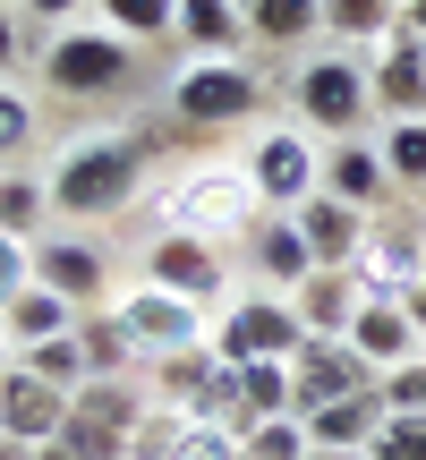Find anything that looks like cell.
<instances>
[{
	"label": "cell",
	"mask_w": 426,
	"mask_h": 460,
	"mask_svg": "<svg viewBox=\"0 0 426 460\" xmlns=\"http://www.w3.org/2000/svg\"><path fill=\"white\" fill-rule=\"evenodd\" d=\"M137 180H146V146L137 137H77V146L51 163V214L68 222H111L120 205L137 197Z\"/></svg>",
	"instance_id": "cell-1"
},
{
	"label": "cell",
	"mask_w": 426,
	"mask_h": 460,
	"mask_svg": "<svg viewBox=\"0 0 426 460\" xmlns=\"http://www.w3.org/2000/svg\"><path fill=\"white\" fill-rule=\"evenodd\" d=\"M290 102H298V128L307 137H359L367 111H376V94H367V60L359 51H315V60H298L290 77Z\"/></svg>",
	"instance_id": "cell-2"
},
{
	"label": "cell",
	"mask_w": 426,
	"mask_h": 460,
	"mask_svg": "<svg viewBox=\"0 0 426 460\" xmlns=\"http://www.w3.org/2000/svg\"><path fill=\"white\" fill-rule=\"evenodd\" d=\"M256 222H264V197H256V180H247V163H205L163 197V230H197V239L239 230L247 239Z\"/></svg>",
	"instance_id": "cell-3"
},
{
	"label": "cell",
	"mask_w": 426,
	"mask_h": 460,
	"mask_svg": "<svg viewBox=\"0 0 426 460\" xmlns=\"http://www.w3.org/2000/svg\"><path fill=\"white\" fill-rule=\"evenodd\" d=\"M137 418H146L137 384H129V376H94L85 393H68V427H60V444L77 452V460H129Z\"/></svg>",
	"instance_id": "cell-4"
},
{
	"label": "cell",
	"mask_w": 426,
	"mask_h": 460,
	"mask_svg": "<svg viewBox=\"0 0 426 460\" xmlns=\"http://www.w3.org/2000/svg\"><path fill=\"white\" fill-rule=\"evenodd\" d=\"M129 68H137V43H120L111 26H68V34H51V51H43V85L51 94H120L129 85Z\"/></svg>",
	"instance_id": "cell-5"
},
{
	"label": "cell",
	"mask_w": 426,
	"mask_h": 460,
	"mask_svg": "<svg viewBox=\"0 0 426 460\" xmlns=\"http://www.w3.org/2000/svg\"><path fill=\"white\" fill-rule=\"evenodd\" d=\"M350 281L367 298H410L426 281V214H376L350 256Z\"/></svg>",
	"instance_id": "cell-6"
},
{
	"label": "cell",
	"mask_w": 426,
	"mask_h": 460,
	"mask_svg": "<svg viewBox=\"0 0 426 460\" xmlns=\"http://www.w3.org/2000/svg\"><path fill=\"white\" fill-rule=\"evenodd\" d=\"M298 341H307V324H298V307L281 290H256V298H230L222 324H213V358L230 367H256V358H298Z\"/></svg>",
	"instance_id": "cell-7"
},
{
	"label": "cell",
	"mask_w": 426,
	"mask_h": 460,
	"mask_svg": "<svg viewBox=\"0 0 426 460\" xmlns=\"http://www.w3.org/2000/svg\"><path fill=\"white\" fill-rule=\"evenodd\" d=\"M111 315L129 324L137 358H180V349H205V341H213V324H205L197 298H171V290H154V281L120 290V298H111Z\"/></svg>",
	"instance_id": "cell-8"
},
{
	"label": "cell",
	"mask_w": 426,
	"mask_h": 460,
	"mask_svg": "<svg viewBox=\"0 0 426 460\" xmlns=\"http://www.w3.org/2000/svg\"><path fill=\"white\" fill-rule=\"evenodd\" d=\"M256 102H264V85L247 60H188L180 85H171V119H188V128H239Z\"/></svg>",
	"instance_id": "cell-9"
},
{
	"label": "cell",
	"mask_w": 426,
	"mask_h": 460,
	"mask_svg": "<svg viewBox=\"0 0 426 460\" xmlns=\"http://www.w3.org/2000/svg\"><path fill=\"white\" fill-rule=\"evenodd\" d=\"M247 180H256V197L273 205V214H298V205L324 188V154H315L307 128H264L256 146H247Z\"/></svg>",
	"instance_id": "cell-10"
},
{
	"label": "cell",
	"mask_w": 426,
	"mask_h": 460,
	"mask_svg": "<svg viewBox=\"0 0 426 460\" xmlns=\"http://www.w3.org/2000/svg\"><path fill=\"white\" fill-rule=\"evenodd\" d=\"M146 281L154 290H171V298H222L230 290V256H222V239H197V230H163V239L146 247Z\"/></svg>",
	"instance_id": "cell-11"
},
{
	"label": "cell",
	"mask_w": 426,
	"mask_h": 460,
	"mask_svg": "<svg viewBox=\"0 0 426 460\" xmlns=\"http://www.w3.org/2000/svg\"><path fill=\"white\" fill-rule=\"evenodd\" d=\"M290 384H298V410L290 418H307V410H324V401H350V393H376V367L359 358L350 341H324V332H307L298 341V358H290Z\"/></svg>",
	"instance_id": "cell-12"
},
{
	"label": "cell",
	"mask_w": 426,
	"mask_h": 460,
	"mask_svg": "<svg viewBox=\"0 0 426 460\" xmlns=\"http://www.w3.org/2000/svg\"><path fill=\"white\" fill-rule=\"evenodd\" d=\"M34 281H43L51 298H68V307H111V264H102L94 239H34Z\"/></svg>",
	"instance_id": "cell-13"
},
{
	"label": "cell",
	"mask_w": 426,
	"mask_h": 460,
	"mask_svg": "<svg viewBox=\"0 0 426 460\" xmlns=\"http://www.w3.org/2000/svg\"><path fill=\"white\" fill-rule=\"evenodd\" d=\"M129 460H239V435L213 427V418H188V410H163V401H154V410L137 418Z\"/></svg>",
	"instance_id": "cell-14"
},
{
	"label": "cell",
	"mask_w": 426,
	"mask_h": 460,
	"mask_svg": "<svg viewBox=\"0 0 426 460\" xmlns=\"http://www.w3.org/2000/svg\"><path fill=\"white\" fill-rule=\"evenodd\" d=\"M367 94H376L384 119H426V43L418 34H384L376 51H367Z\"/></svg>",
	"instance_id": "cell-15"
},
{
	"label": "cell",
	"mask_w": 426,
	"mask_h": 460,
	"mask_svg": "<svg viewBox=\"0 0 426 460\" xmlns=\"http://www.w3.org/2000/svg\"><path fill=\"white\" fill-rule=\"evenodd\" d=\"M68 427V393H51V384H34L26 367H0V435H17V444H60Z\"/></svg>",
	"instance_id": "cell-16"
},
{
	"label": "cell",
	"mask_w": 426,
	"mask_h": 460,
	"mask_svg": "<svg viewBox=\"0 0 426 460\" xmlns=\"http://www.w3.org/2000/svg\"><path fill=\"white\" fill-rule=\"evenodd\" d=\"M342 341L359 349L376 376H393V367H410L418 349H426V332L410 324V307H401V298H367V307L350 315V332H342Z\"/></svg>",
	"instance_id": "cell-17"
},
{
	"label": "cell",
	"mask_w": 426,
	"mask_h": 460,
	"mask_svg": "<svg viewBox=\"0 0 426 460\" xmlns=\"http://www.w3.org/2000/svg\"><path fill=\"white\" fill-rule=\"evenodd\" d=\"M324 197L359 205V214H384L401 188H393V171H384V154L367 137H342V146H324Z\"/></svg>",
	"instance_id": "cell-18"
},
{
	"label": "cell",
	"mask_w": 426,
	"mask_h": 460,
	"mask_svg": "<svg viewBox=\"0 0 426 460\" xmlns=\"http://www.w3.org/2000/svg\"><path fill=\"white\" fill-rule=\"evenodd\" d=\"M290 222L307 230V256L324 264V273H350V256H359V239H367V222H376V214H359V205H342V197H324V188H315Z\"/></svg>",
	"instance_id": "cell-19"
},
{
	"label": "cell",
	"mask_w": 426,
	"mask_h": 460,
	"mask_svg": "<svg viewBox=\"0 0 426 460\" xmlns=\"http://www.w3.org/2000/svg\"><path fill=\"white\" fill-rule=\"evenodd\" d=\"M247 264H256V281H264V290H281V298H290L298 281L315 273V256H307V230H298L290 214H264L256 230H247Z\"/></svg>",
	"instance_id": "cell-20"
},
{
	"label": "cell",
	"mask_w": 426,
	"mask_h": 460,
	"mask_svg": "<svg viewBox=\"0 0 426 460\" xmlns=\"http://www.w3.org/2000/svg\"><path fill=\"white\" fill-rule=\"evenodd\" d=\"M384 418H393V410H384V384H376V393H350V401L307 410L298 427H307V444H324V452H367L384 435Z\"/></svg>",
	"instance_id": "cell-21"
},
{
	"label": "cell",
	"mask_w": 426,
	"mask_h": 460,
	"mask_svg": "<svg viewBox=\"0 0 426 460\" xmlns=\"http://www.w3.org/2000/svg\"><path fill=\"white\" fill-rule=\"evenodd\" d=\"M290 307H298V324H307V332L342 341V332H350V315L367 307V290H359L350 273H324V264H315V273H307V281L290 290Z\"/></svg>",
	"instance_id": "cell-22"
},
{
	"label": "cell",
	"mask_w": 426,
	"mask_h": 460,
	"mask_svg": "<svg viewBox=\"0 0 426 460\" xmlns=\"http://www.w3.org/2000/svg\"><path fill=\"white\" fill-rule=\"evenodd\" d=\"M180 43L197 51V60H239L247 9H239V0H180Z\"/></svg>",
	"instance_id": "cell-23"
},
{
	"label": "cell",
	"mask_w": 426,
	"mask_h": 460,
	"mask_svg": "<svg viewBox=\"0 0 426 460\" xmlns=\"http://www.w3.org/2000/svg\"><path fill=\"white\" fill-rule=\"evenodd\" d=\"M0 332H9V349H34V341H60V332H77V307L68 298H51L43 281H26V290L0 307Z\"/></svg>",
	"instance_id": "cell-24"
},
{
	"label": "cell",
	"mask_w": 426,
	"mask_h": 460,
	"mask_svg": "<svg viewBox=\"0 0 426 460\" xmlns=\"http://www.w3.org/2000/svg\"><path fill=\"white\" fill-rule=\"evenodd\" d=\"M307 34H324V0H256L247 9V43L264 51H298Z\"/></svg>",
	"instance_id": "cell-25"
},
{
	"label": "cell",
	"mask_w": 426,
	"mask_h": 460,
	"mask_svg": "<svg viewBox=\"0 0 426 460\" xmlns=\"http://www.w3.org/2000/svg\"><path fill=\"white\" fill-rule=\"evenodd\" d=\"M298 410V384H290V358H256L239 367V418L264 427V418H290Z\"/></svg>",
	"instance_id": "cell-26"
},
{
	"label": "cell",
	"mask_w": 426,
	"mask_h": 460,
	"mask_svg": "<svg viewBox=\"0 0 426 460\" xmlns=\"http://www.w3.org/2000/svg\"><path fill=\"white\" fill-rule=\"evenodd\" d=\"M77 349H85L94 376H129V367H137V341H129V324H120L111 307H85L77 315Z\"/></svg>",
	"instance_id": "cell-27"
},
{
	"label": "cell",
	"mask_w": 426,
	"mask_h": 460,
	"mask_svg": "<svg viewBox=\"0 0 426 460\" xmlns=\"http://www.w3.org/2000/svg\"><path fill=\"white\" fill-rule=\"evenodd\" d=\"M17 367H26L34 384H51V393H85V384H94V367H85L77 332H60V341H34V349H17Z\"/></svg>",
	"instance_id": "cell-28"
},
{
	"label": "cell",
	"mask_w": 426,
	"mask_h": 460,
	"mask_svg": "<svg viewBox=\"0 0 426 460\" xmlns=\"http://www.w3.org/2000/svg\"><path fill=\"white\" fill-rule=\"evenodd\" d=\"M102 26L120 34V43H163V34H180V0H94Z\"/></svg>",
	"instance_id": "cell-29"
},
{
	"label": "cell",
	"mask_w": 426,
	"mask_h": 460,
	"mask_svg": "<svg viewBox=\"0 0 426 460\" xmlns=\"http://www.w3.org/2000/svg\"><path fill=\"white\" fill-rule=\"evenodd\" d=\"M43 214H51V188L34 180V171H0V230L34 247V230H43Z\"/></svg>",
	"instance_id": "cell-30"
},
{
	"label": "cell",
	"mask_w": 426,
	"mask_h": 460,
	"mask_svg": "<svg viewBox=\"0 0 426 460\" xmlns=\"http://www.w3.org/2000/svg\"><path fill=\"white\" fill-rule=\"evenodd\" d=\"M393 26H401L393 0H324V34H342V43H367V51H376Z\"/></svg>",
	"instance_id": "cell-31"
},
{
	"label": "cell",
	"mask_w": 426,
	"mask_h": 460,
	"mask_svg": "<svg viewBox=\"0 0 426 460\" xmlns=\"http://www.w3.org/2000/svg\"><path fill=\"white\" fill-rule=\"evenodd\" d=\"M376 154H384V171H393V188L426 197V119H393Z\"/></svg>",
	"instance_id": "cell-32"
},
{
	"label": "cell",
	"mask_w": 426,
	"mask_h": 460,
	"mask_svg": "<svg viewBox=\"0 0 426 460\" xmlns=\"http://www.w3.org/2000/svg\"><path fill=\"white\" fill-rule=\"evenodd\" d=\"M239 460H307V427L298 418H264V427H247Z\"/></svg>",
	"instance_id": "cell-33"
},
{
	"label": "cell",
	"mask_w": 426,
	"mask_h": 460,
	"mask_svg": "<svg viewBox=\"0 0 426 460\" xmlns=\"http://www.w3.org/2000/svg\"><path fill=\"white\" fill-rule=\"evenodd\" d=\"M384 410H393V418H426V349H418L410 367L384 376Z\"/></svg>",
	"instance_id": "cell-34"
},
{
	"label": "cell",
	"mask_w": 426,
	"mask_h": 460,
	"mask_svg": "<svg viewBox=\"0 0 426 460\" xmlns=\"http://www.w3.org/2000/svg\"><path fill=\"white\" fill-rule=\"evenodd\" d=\"M367 460H426V418H384V435L367 444Z\"/></svg>",
	"instance_id": "cell-35"
},
{
	"label": "cell",
	"mask_w": 426,
	"mask_h": 460,
	"mask_svg": "<svg viewBox=\"0 0 426 460\" xmlns=\"http://www.w3.org/2000/svg\"><path fill=\"white\" fill-rule=\"evenodd\" d=\"M34 146V94H0V163Z\"/></svg>",
	"instance_id": "cell-36"
},
{
	"label": "cell",
	"mask_w": 426,
	"mask_h": 460,
	"mask_svg": "<svg viewBox=\"0 0 426 460\" xmlns=\"http://www.w3.org/2000/svg\"><path fill=\"white\" fill-rule=\"evenodd\" d=\"M26 281H34V247H26V239H9V230H0V307H9V298L26 290Z\"/></svg>",
	"instance_id": "cell-37"
},
{
	"label": "cell",
	"mask_w": 426,
	"mask_h": 460,
	"mask_svg": "<svg viewBox=\"0 0 426 460\" xmlns=\"http://www.w3.org/2000/svg\"><path fill=\"white\" fill-rule=\"evenodd\" d=\"M17 60H26V17H9V9H0V77H9Z\"/></svg>",
	"instance_id": "cell-38"
},
{
	"label": "cell",
	"mask_w": 426,
	"mask_h": 460,
	"mask_svg": "<svg viewBox=\"0 0 426 460\" xmlns=\"http://www.w3.org/2000/svg\"><path fill=\"white\" fill-rule=\"evenodd\" d=\"M17 9L34 17V26H68L77 9H94V0H17Z\"/></svg>",
	"instance_id": "cell-39"
},
{
	"label": "cell",
	"mask_w": 426,
	"mask_h": 460,
	"mask_svg": "<svg viewBox=\"0 0 426 460\" xmlns=\"http://www.w3.org/2000/svg\"><path fill=\"white\" fill-rule=\"evenodd\" d=\"M401 34H418V43H426V0H410V9H401Z\"/></svg>",
	"instance_id": "cell-40"
},
{
	"label": "cell",
	"mask_w": 426,
	"mask_h": 460,
	"mask_svg": "<svg viewBox=\"0 0 426 460\" xmlns=\"http://www.w3.org/2000/svg\"><path fill=\"white\" fill-rule=\"evenodd\" d=\"M401 307H410V324L426 332V281H418V290H410V298H401Z\"/></svg>",
	"instance_id": "cell-41"
},
{
	"label": "cell",
	"mask_w": 426,
	"mask_h": 460,
	"mask_svg": "<svg viewBox=\"0 0 426 460\" xmlns=\"http://www.w3.org/2000/svg\"><path fill=\"white\" fill-rule=\"evenodd\" d=\"M0 460H34V444H17V435H0Z\"/></svg>",
	"instance_id": "cell-42"
},
{
	"label": "cell",
	"mask_w": 426,
	"mask_h": 460,
	"mask_svg": "<svg viewBox=\"0 0 426 460\" xmlns=\"http://www.w3.org/2000/svg\"><path fill=\"white\" fill-rule=\"evenodd\" d=\"M34 460H77V452H68V444H34Z\"/></svg>",
	"instance_id": "cell-43"
},
{
	"label": "cell",
	"mask_w": 426,
	"mask_h": 460,
	"mask_svg": "<svg viewBox=\"0 0 426 460\" xmlns=\"http://www.w3.org/2000/svg\"><path fill=\"white\" fill-rule=\"evenodd\" d=\"M307 460H367V452H324V444H307Z\"/></svg>",
	"instance_id": "cell-44"
},
{
	"label": "cell",
	"mask_w": 426,
	"mask_h": 460,
	"mask_svg": "<svg viewBox=\"0 0 426 460\" xmlns=\"http://www.w3.org/2000/svg\"><path fill=\"white\" fill-rule=\"evenodd\" d=\"M9 358H17V349H9V332H0V367H9Z\"/></svg>",
	"instance_id": "cell-45"
},
{
	"label": "cell",
	"mask_w": 426,
	"mask_h": 460,
	"mask_svg": "<svg viewBox=\"0 0 426 460\" xmlns=\"http://www.w3.org/2000/svg\"><path fill=\"white\" fill-rule=\"evenodd\" d=\"M239 9H256V0H239Z\"/></svg>",
	"instance_id": "cell-46"
},
{
	"label": "cell",
	"mask_w": 426,
	"mask_h": 460,
	"mask_svg": "<svg viewBox=\"0 0 426 460\" xmlns=\"http://www.w3.org/2000/svg\"><path fill=\"white\" fill-rule=\"evenodd\" d=\"M393 9H410V0H393Z\"/></svg>",
	"instance_id": "cell-47"
},
{
	"label": "cell",
	"mask_w": 426,
	"mask_h": 460,
	"mask_svg": "<svg viewBox=\"0 0 426 460\" xmlns=\"http://www.w3.org/2000/svg\"><path fill=\"white\" fill-rule=\"evenodd\" d=\"M0 9H17V0H0Z\"/></svg>",
	"instance_id": "cell-48"
}]
</instances>
